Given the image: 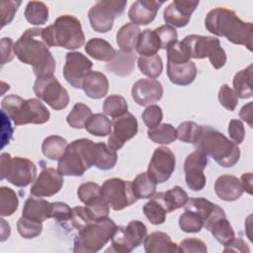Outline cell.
Instances as JSON below:
<instances>
[{
	"instance_id": "6da1fadb",
	"label": "cell",
	"mask_w": 253,
	"mask_h": 253,
	"mask_svg": "<svg viewBox=\"0 0 253 253\" xmlns=\"http://www.w3.org/2000/svg\"><path fill=\"white\" fill-rule=\"evenodd\" d=\"M42 30H26L14 44L15 55L23 63L32 65L37 77L53 76L55 70V59L42 39Z\"/></svg>"
},
{
	"instance_id": "7a4b0ae2",
	"label": "cell",
	"mask_w": 253,
	"mask_h": 253,
	"mask_svg": "<svg viewBox=\"0 0 253 253\" xmlns=\"http://www.w3.org/2000/svg\"><path fill=\"white\" fill-rule=\"evenodd\" d=\"M205 27L210 33L217 37H224L230 42L245 45L250 51L252 50V23L243 22L234 11L223 7L211 10L207 14Z\"/></svg>"
},
{
	"instance_id": "3957f363",
	"label": "cell",
	"mask_w": 253,
	"mask_h": 253,
	"mask_svg": "<svg viewBox=\"0 0 253 253\" xmlns=\"http://www.w3.org/2000/svg\"><path fill=\"white\" fill-rule=\"evenodd\" d=\"M193 144L196 150L211 156L218 165L224 168L233 167L240 158L238 145L210 126H201Z\"/></svg>"
},
{
	"instance_id": "277c9868",
	"label": "cell",
	"mask_w": 253,
	"mask_h": 253,
	"mask_svg": "<svg viewBox=\"0 0 253 253\" xmlns=\"http://www.w3.org/2000/svg\"><path fill=\"white\" fill-rule=\"evenodd\" d=\"M42 39L48 46H61L76 49L85 42L80 21L72 15H61L52 25L43 28Z\"/></svg>"
},
{
	"instance_id": "5b68a950",
	"label": "cell",
	"mask_w": 253,
	"mask_h": 253,
	"mask_svg": "<svg viewBox=\"0 0 253 253\" xmlns=\"http://www.w3.org/2000/svg\"><path fill=\"white\" fill-rule=\"evenodd\" d=\"M1 108L15 126L42 125L46 123L50 117L49 111L40 100L35 98L25 100L15 94L4 97Z\"/></svg>"
},
{
	"instance_id": "8992f818",
	"label": "cell",
	"mask_w": 253,
	"mask_h": 253,
	"mask_svg": "<svg viewBox=\"0 0 253 253\" xmlns=\"http://www.w3.org/2000/svg\"><path fill=\"white\" fill-rule=\"evenodd\" d=\"M94 145L88 138L72 141L58 159V172L62 176H82L94 165Z\"/></svg>"
},
{
	"instance_id": "52a82bcc",
	"label": "cell",
	"mask_w": 253,
	"mask_h": 253,
	"mask_svg": "<svg viewBox=\"0 0 253 253\" xmlns=\"http://www.w3.org/2000/svg\"><path fill=\"white\" fill-rule=\"evenodd\" d=\"M116 228L117 224L108 216L92 221L78 231L73 251L95 253L101 250L111 240Z\"/></svg>"
},
{
	"instance_id": "ba28073f",
	"label": "cell",
	"mask_w": 253,
	"mask_h": 253,
	"mask_svg": "<svg viewBox=\"0 0 253 253\" xmlns=\"http://www.w3.org/2000/svg\"><path fill=\"white\" fill-rule=\"evenodd\" d=\"M179 44L189 58L202 59L209 57L215 69L221 68L226 62V53L220 46L219 40L213 37L189 35Z\"/></svg>"
},
{
	"instance_id": "9c48e42d",
	"label": "cell",
	"mask_w": 253,
	"mask_h": 253,
	"mask_svg": "<svg viewBox=\"0 0 253 253\" xmlns=\"http://www.w3.org/2000/svg\"><path fill=\"white\" fill-rule=\"evenodd\" d=\"M0 179H6L16 187H27L36 179L37 167L28 158L11 157L9 153L3 152L0 156Z\"/></svg>"
},
{
	"instance_id": "30bf717a",
	"label": "cell",
	"mask_w": 253,
	"mask_h": 253,
	"mask_svg": "<svg viewBox=\"0 0 253 253\" xmlns=\"http://www.w3.org/2000/svg\"><path fill=\"white\" fill-rule=\"evenodd\" d=\"M147 235V227L140 220H131L126 226H117L107 250L117 253H129L138 247Z\"/></svg>"
},
{
	"instance_id": "8fae6325",
	"label": "cell",
	"mask_w": 253,
	"mask_h": 253,
	"mask_svg": "<svg viewBox=\"0 0 253 253\" xmlns=\"http://www.w3.org/2000/svg\"><path fill=\"white\" fill-rule=\"evenodd\" d=\"M126 6V1H98L88 12L92 29L98 33L110 32L113 28L114 20L124 13Z\"/></svg>"
},
{
	"instance_id": "7c38bea8",
	"label": "cell",
	"mask_w": 253,
	"mask_h": 253,
	"mask_svg": "<svg viewBox=\"0 0 253 253\" xmlns=\"http://www.w3.org/2000/svg\"><path fill=\"white\" fill-rule=\"evenodd\" d=\"M101 195L114 211H122L138 200L132 191L131 182L121 178L106 180L101 186Z\"/></svg>"
},
{
	"instance_id": "4fadbf2b",
	"label": "cell",
	"mask_w": 253,
	"mask_h": 253,
	"mask_svg": "<svg viewBox=\"0 0 253 253\" xmlns=\"http://www.w3.org/2000/svg\"><path fill=\"white\" fill-rule=\"evenodd\" d=\"M33 89L36 96L53 110H63L69 104L68 92L54 76L37 77Z\"/></svg>"
},
{
	"instance_id": "5bb4252c",
	"label": "cell",
	"mask_w": 253,
	"mask_h": 253,
	"mask_svg": "<svg viewBox=\"0 0 253 253\" xmlns=\"http://www.w3.org/2000/svg\"><path fill=\"white\" fill-rule=\"evenodd\" d=\"M176 159L172 150L165 146L156 148L147 168V174L156 183L166 182L175 170Z\"/></svg>"
},
{
	"instance_id": "9a60e30c",
	"label": "cell",
	"mask_w": 253,
	"mask_h": 253,
	"mask_svg": "<svg viewBox=\"0 0 253 253\" xmlns=\"http://www.w3.org/2000/svg\"><path fill=\"white\" fill-rule=\"evenodd\" d=\"M93 66L92 61L83 53L70 51L65 55L63 66L64 79L75 89H82V83Z\"/></svg>"
},
{
	"instance_id": "2e32d148",
	"label": "cell",
	"mask_w": 253,
	"mask_h": 253,
	"mask_svg": "<svg viewBox=\"0 0 253 253\" xmlns=\"http://www.w3.org/2000/svg\"><path fill=\"white\" fill-rule=\"evenodd\" d=\"M208 164V156L198 150L190 153L184 163L185 181L188 188L198 192L205 188L207 178L204 174V169Z\"/></svg>"
},
{
	"instance_id": "e0dca14e",
	"label": "cell",
	"mask_w": 253,
	"mask_h": 253,
	"mask_svg": "<svg viewBox=\"0 0 253 253\" xmlns=\"http://www.w3.org/2000/svg\"><path fill=\"white\" fill-rule=\"evenodd\" d=\"M113 130L108 138V146L117 151L121 149L126 140L131 139L138 130V125L135 117L126 113L124 116L114 120Z\"/></svg>"
},
{
	"instance_id": "ac0fdd59",
	"label": "cell",
	"mask_w": 253,
	"mask_h": 253,
	"mask_svg": "<svg viewBox=\"0 0 253 253\" xmlns=\"http://www.w3.org/2000/svg\"><path fill=\"white\" fill-rule=\"evenodd\" d=\"M63 182V176L58 170L46 167L42 170L39 177L32 185L30 193L34 197H51L61 190Z\"/></svg>"
},
{
	"instance_id": "d6986e66",
	"label": "cell",
	"mask_w": 253,
	"mask_h": 253,
	"mask_svg": "<svg viewBox=\"0 0 253 253\" xmlns=\"http://www.w3.org/2000/svg\"><path fill=\"white\" fill-rule=\"evenodd\" d=\"M131 96L137 105L142 107L150 106L162 98L163 87L156 79L142 78L132 85Z\"/></svg>"
},
{
	"instance_id": "ffe728a7",
	"label": "cell",
	"mask_w": 253,
	"mask_h": 253,
	"mask_svg": "<svg viewBox=\"0 0 253 253\" xmlns=\"http://www.w3.org/2000/svg\"><path fill=\"white\" fill-rule=\"evenodd\" d=\"M199 3V1L174 0L163 12V19L166 25H170L174 28L186 27Z\"/></svg>"
},
{
	"instance_id": "44dd1931",
	"label": "cell",
	"mask_w": 253,
	"mask_h": 253,
	"mask_svg": "<svg viewBox=\"0 0 253 253\" xmlns=\"http://www.w3.org/2000/svg\"><path fill=\"white\" fill-rule=\"evenodd\" d=\"M184 208L198 213L203 219L204 227L207 230H210L214 221L226 216L223 209L205 198H190Z\"/></svg>"
},
{
	"instance_id": "7402d4cb",
	"label": "cell",
	"mask_w": 253,
	"mask_h": 253,
	"mask_svg": "<svg viewBox=\"0 0 253 253\" xmlns=\"http://www.w3.org/2000/svg\"><path fill=\"white\" fill-rule=\"evenodd\" d=\"M164 1L138 0L131 4L128 10V18L135 26L148 25L156 17L160 6Z\"/></svg>"
},
{
	"instance_id": "603a6c76",
	"label": "cell",
	"mask_w": 253,
	"mask_h": 253,
	"mask_svg": "<svg viewBox=\"0 0 253 253\" xmlns=\"http://www.w3.org/2000/svg\"><path fill=\"white\" fill-rule=\"evenodd\" d=\"M167 76L173 84L187 86L196 79L197 66L191 60L167 61Z\"/></svg>"
},
{
	"instance_id": "cb8c5ba5",
	"label": "cell",
	"mask_w": 253,
	"mask_h": 253,
	"mask_svg": "<svg viewBox=\"0 0 253 253\" xmlns=\"http://www.w3.org/2000/svg\"><path fill=\"white\" fill-rule=\"evenodd\" d=\"M214 192L216 196L226 202L238 200L244 190L240 180L233 175H221L214 182Z\"/></svg>"
},
{
	"instance_id": "d4e9b609",
	"label": "cell",
	"mask_w": 253,
	"mask_h": 253,
	"mask_svg": "<svg viewBox=\"0 0 253 253\" xmlns=\"http://www.w3.org/2000/svg\"><path fill=\"white\" fill-rule=\"evenodd\" d=\"M51 203L47 202L44 199H41L40 197L34 198L29 197L23 207L22 216L42 222L47 218H51Z\"/></svg>"
},
{
	"instance_id": "484cf974",
	"label": "cell",
	"mask_w": 253,
	"mask_h": 253,
	"mask_svg": "<svg viewBox=\"0 0 253 253\" xmlns=\"http://www.w3.org/2000/svg\"><path fill=\"white\" fill-rule=\"evenodd\" d=\"M84 93L91 99L105 97L109 90V81L105 74L99 71H90L82 83Z\"/></svg>"
},
{
	"instance_id": "4316f807",
	"label": "cell",
	"mask_w": 253,
	"mask_h": 253,
	"mask_svg": "<svg viewBox=\"0 0 253 253\" xmlns=\"http://www.w3.org/2000/svg\"><path fill=\"white\" fill-rule=\"evenodd\" d=\"M144 250L147 253H174L178 252V245L171 240V237L162 231H154L145 236Z\"/></svg>"
},
{
	"instance_id": "83f0119b",
	"label": "cell",
	"mask_w": 253,
	"mask_h": 253,
	"mask_svg": "<svg viewBox=\"0 0 253 253\" xmlns=\"http://www.w3.org/2000/svg\"><path fill=\"white\" fill-rule=\"evenodd\" d=\"M135 54L133 51H125L120 49L116 52L115 57L107 63L106 68L116 75H129L134 68Z\"/></svg>"
},
{
	"instance_id": "f1b7e54d",
	"label": "cell",
	"mask_w": 253,
	"mask_h": 253,
	"mask_svg": "<svg viewBox=\"0 0 253 253\" xmlns=\"http://www.w3.org/2000/svg\"><path fill=\"white\" fill-rule=\"evenodd\" d=\"M153 196L161 202L167 212L184 207L189 200L188 194L179 186H175L166 192H159Z\"/></svg>"
},
{
	"instance_id": "f546056e",
	"label": "cell",
	"mask_w": 253,
	"mask_h": 253,
	"mask_svg": "<svg viewBox=\"0 0 253 253\" xmlns=\"http://www.w3.org/2000/svg\"><path fill=\"white\" fill-rule=\"evenodd\" d=\"M85 51L96 60L108 62L115 57L117 52L109 42L100 38L90 39L85 44Z\"/></svg>"
},
{
	"instance_id": "4dcf8cb0",
	"label": "cell",
	"mask_w": 253,
	"mask_h": 253,
	"mask_svg": "<svg viewBox=\"0 0 253 253\" xmlns=\"http://www.w3.org/2000/svg\"><path fill=\"white\" fill-rule=\"evenodd\" d=\"M140 34L141 31L138 26L126 23L117 33V44L122 50L132 51L136 47Z\"/></svg>"
},
{
	"instance_id": "1f68e13d",
	"label": "cell",
	"mask_w": 253,
	"mask_h": 253,
	"mask_svg": "<svg viewBox=\"0 0 253 253\" xmlns=\"http://www.w3.org/2000/svg\"><path fill=\"white\" fill-rule=\"evenodd\" d=\"M118 160L117 152L106 143L98 142L94 145V166L100 170L112 169Z\"/></svg>"
},
{
	"instance_id": "d6a6232c",
	"label": "cell",
	"mask_w": 253,
	"mask_h": 253,
	"mask_svg": "<svg viewBox=\"0 0 253 253\" xmlns=\"http://www.w3.org/2000/svg\"><path fill=\"white\" fill-rule=\"evenodd\" d=\"M233 87L238 98L248 99L252 97V64L235 73L233 77Z\"/></svg>"
},
{
	"instance_id": "836d02e7",
	"label": "cell",
	"mask_w": 253,
	"mask_h": 253,
	"mask_svg": "<svg viewBox=\"0 0 253 253\" xmlns=\"http://www.w3.org/2000/svg\"><path fill=\"white\" fill-rule=\"evenodd\" d=\"M136 51L142 56H151L157 54L160 49V43L154 31L146 29L141 32L136 43Z\"/></svg>"
},
{
	"instance_id": "e575fe53",
	"label": "cell",
	"mask_w": 253,
	"mask_h": 253,
	"mask_svg": "<svg viewBox=\"0 0 253 253\" xmlns=\"http://www.w3.org/2000/svg\"><path fill=\"white\" fill-rule=\"evenodd\" d=\"M84 128L95 136H106L111 134L113 124L104 114H92L86 122Z\"/></svg>"
},
{
	"instance_id": "d590c367",
	"label": "cell",
	"mask_w": 253,
	"mask_h": 253,
	"mask_svg": "<svg viewBox=\"0 0 253 253\" xmlns=\"http://www.w3.org/2000/svg\"><path fill=\"white\" fill-rule=\"evenodd\" d=\"M156 185L147 172L139 173L131 182L132 191L137 199H150L156 192Z\"/></svg>"
},
{
	"instance_id": "8d00e7d4",
	"label": "cell",
	"mask_w": 253,
	"mask_h": 253,
	"mask_svg": "<svg viewBox=\"0 0 253 253\" xmlns=\"http://www.w3.org/2000/svg\"><path fill=\"white\" fill-rule=\"evenodd\" d=\"M48 8L43 2L30 1L25 9L26 20L35 26H42L48 20Z\"/></svg>"
},
{
	"instance_id": "74e56055",
	"label": "cell",
	"mask_w": 253,
	"mask_h": 253,
	"mask_svg": "<svg viewBox=\"0 0 253 253\" xmlns=\"http://www.w3.org/2000/svg\"><path fill=\"white\" fill-rule=\"evenodd\" d=\"M68 143L65 138L59 135L47 136L42 144V150L45 157L50 160H58L64 153Z\"/></svg>"
},
{
	"instance_id": "f35d334b",
	"label": "cell",
	"mask_w": 253,
	"mask_h": 253,
	"mask_svg": "<svg viewBox=\"0 0 253 253\" xmlns=\"http://www.w3.org/2000/svg\"><path fill=\"white\" fill-rule=\"evenodd\" d=\"M137 66L142 74L152 79L159 77L163 70L162 59L158 54L151 56L140 55L137 59Z\"/></svg>"
},
{
	"instance_id": "ab89813d",
	"label": "cell",
	"mask_w": 253,
	"mask_h": 253,
	"mask_svg": "<svg viewBox=\"0 0 253 253\" xmlns=\"http://www.w3.org/2000/svg\"><path fill=\"white\" fill-rule=\"evenodd\" d=\"M147 136L155 143L169 144L177 139V131L172 125L162 124L154 128H148Z\"/></svg>"
},
{
	"instance_id": "60d3db41",
	"label": "cell",
	"mask_w": 253,
	"mask_h": 253,
	"mask_svg": "<svg viewBox=\"0 0 253 253\" xmlns=\"http://www.w3.org/2000/svg\"><path fill=\"white\" fill-rule=\"evenodd\" d=\"M103 111L105 115L117 119L127 113V103L121 95H110L104 101Z\"/></svg>"
},
{
	"instance_id": "b9f144b4",
	"label": "cell",
	"mask_w": 253,
	"mask_h": 253,
	"mask_svg": "<svg viewBox=\"0 0 253 253\" xmlns=\"http://www.w3.org/2000/svg\"><path fill=\"white\" fill-rule=\"evenodd\" d=\"M143 212L146 218L155 225L162 224L166 220L167 211L161 202L154 196L143 206Z\"/></svg>"
},
{
	"instance_id": "7bdbcfd3",
	"label": "cell",
	"mask_w": 253,
	"mask_h": 253,
	"mask_svg": "<svg viewBox=\"0 0 253 253\" xmlns=\"http://www.w3.org/2000/svg\"><path fill=\"white\" fill-rule=\"evenodd\" d=\"M91 115L92 111L87 105L83 103H76L71 112L68 114L66 122L72 128L81 129L85 126V124Z\"/></svg>"
},
{
	"instance_id": "ee69618b",
	"label": "cell",
	"mask_w": 253,
	"mask_h": 253,
	"mask_svg": "<svg viewBox=\"0 0 253 253\" xmlns=\"http://www.w3.org/2000/svg\"><path fill=\"white\" fill-rule=\"evenodd\" d=\"M19 200L15 191L8 187L0 188V215L2 217L12 215L18 209Z\"/></svg>"
},
{
	"instance_id": "f6af8a7d",
	"label": "cell",
	"mask_w": 253,
	"mask_h": 253,
	"mask_svg": "<svg viewBox=\"0 0 253 253\" xmlns=\"http://www.w3.org/2000/svg\"><path fill=\"white\" fill-rule=\"evenodd\" d=\"M209 231H211L212 236L222 245L228 243L235 237L234 230L229 221L227 220L226 216L220 217L219 219L214 221Z\"/></svg>"
},
{
	"instance_id": "bcb514c9",
	"label": "cell",
	"mask_w": 253,
	"mask_h": 253,
	"mask_svg": "<svg viewBox=\"0 0 253 253\" xmlns=\"http://www.w3.org/2000/svg\"><path fill=\"white\" fill-rule=\"evenodd\" d=\"M179 226L184 232L197 233L200 232L204 227V222L198 213L185 210L184 213H182L179 217Z\"/></svg>"
},
{
	"instance_id": "7dc6e473",
	"label": "cell",
	"mask_w": 253,
	"mask_h": 253,
	"mask_svg": "<svg viewBox=\"0 0 253 253\" xmlns=\"http://www.w3.org/2000/svg\"><path fill=\"white\" fill-rule=\"evenodd\" d=\"M17 229L20 235L26 239H32L39 236L42 231V222L35 221L24 216L17 222Z\"/></svg>"
},
{
	"instance_id": "c3c4849f",
	"label": "cell",
	"mask_w": 253,
	"mask_h": 253,
	"mask_svg": "<svg viewBox=\"0 0 253 253\" xmlns=\"http://www.w3.org/2000/svg\"><path fill=\"white\" fill-rule=\"evenodd\" d=\"M85 209L93 220L107 217L110 212V207L102 195L87 203L85 205Z\"/></svg>"
},
{
	"instance_id": "681fc988",
	"label": "cell",
	"mask_w": 253,
	"mask_h": 253,
	"mask_svg": "<svg viewBox=\"0 0 253 253\" xmlns=\"http://www.w3.org/2000/svg\"><path fill=\"white\" fill-rule=\"evenodd\" d=\"M153 31L159 40L160 48L162 49H167L178 40V34L176 29L170 25L160 26Z\"/></svg>"
},
{
	"instance_id": "f907efd6",
	"label": "cell",
	"mask_w": 253,
	"mask_h": 253,
	"mask_svg": "<svg viewBox=\"0 0 253 253\" xmlns=\"http://www.w3.org/2000/svg\"><path fill=\"white\" fill-rule=\"evenodd\" d=\"M200 128L201 126L194 122H183L176 129L177 138L186 143H193L200 131Z\"/></svg>"
},
{
	"instance_id": "816d5d0a",
	"label": "cell",
	"mask_w": 253,
	"mask_h": 253,
	"mask_svg": "<svg viewBox=\"0 0 253 253\" xmlns=\"http://www.w3.org/2000/svg\"><path fill=\"white\" fill-rule=\"evenodd\" d=\"M218 101L223 108L232 112L238 105V96L227 84H223L218 91Z\"/></svg>"
},
{
	"instance_id": "f5cc1de1",
	"label": "cell",
	"mask_w": 253,
	"mask_h": 253,
	"mask_svg": "<svg viewBox=\"0 0 253 253\" xmlns=\"http://www.w3.org/2000/svg\"><path fill=\"white\" fill-rule=\"evenodd\" d=\"M141 118L148 128H154L161 124L163 113L158 105H150L142 112Z\"/></svg>"
},
{
	"instance_id": "db71d44e",
	"label": "cell",
	"mask_w": 253,
	"mask_h": 253,
	"mask_svg": "<svg viewBox=\"0 0 253 253\" xmlns=\"http://www.w3.org/2000/svg\"><path fill=\"white\" fill-rule=\"evenodd\" d=\"M77 196L78 199L86 205L93 199L101 196V187L94 182L83 183L77 189Z\"/></svg>"
},
{
	"instance_id": "11a10c76",
	"label": "cell",
	"mask_w": 253,
	"mask_h": 253,
	"mask_svg": "<svg viewBox=\"0 0 253 253\" xmlns=\"http://www.w3.org/2000/svg\"><path fill=\"white\" fill-rule=\"evenodd\" d=\"M92 221H95V220H93L89 216L85 207H75L72 209V215L69 222L78 231L84 228L87 224L91 223Z\"/></svg>"
},
{
	"instance_id": "9f6ffc18",
	"label": "cell",
	"mask_w": 253,
	"mask_h": 253,
	"mask_svg": "<svg viewBox=\"0 0 253 253\" xmlns=\"http://www.w3.org/2000/svg\"><path fill=\"white\" fill-rule=\"evenodd\" d=\"M21 3H22L21 1H2L0 3L2 28L12 22Z\"/></svg>"
},
{
	"instance_id": "6f0895ef",
	"label": "cell",
	"mask_w": 253,
	"mask_h": 253,
	"mask_svg": "<svg viewBox=\"0 0 253 253\" xmlns=\"http://www.w3.org/2000/svg\"><path fill=\"white\" fill-rule=\"evenodd\" d=\"M208 248L206 243L198 238H187L180 242L178 245V252H198V253H207Z\"/></svg>"
},
{
	"instance_id": "680465c9",
	"label": "cell",
	"mask_w": 253,
	"mask_h": 253,
	"mask_svg": "<svg viewBox=\"0 0 253 253\" xmlns=\"http://www.w3.org/2000/svg\"><path fill=\"white\" fill-rule=\"evenodd\" d=\"M51 218H54L57 221H70L72 215V209L69 206L62 202L51 203Z\"/></svg>"
},
{
	"instance_id": "91938a15",
	"label": "cell",
	"mask_w": 253,
	"mask_h": 253,
	"mask_svg": "<svg viewBox=\"0 0 253 253\" xmlns=\"http://www.w3.org/2000/svg\"><path fill=\"white\" fill-rule=\"evenodd\" d=\"M228 134L230 138L236 144H239L243 141L245 137V128L244 125L239 120H231L228 125Z\"/></svg>"
},
{
	"instance_id": "94428289",
	"label": "cell",
	"mask_w": 253,
	"mask_h": 253,
	"mask_svg": "<svg viewBox=\"0 0 253 253\" xmlns=\"http://www.w3.org/2000/svg\"><path fill=\"white\" fill-rule=\"evenodd\" d=\"M14 42L11 38H3L1 40V64L10 62L15 55Z\"/></svg>"
},
{
	"instance_id": "6125c7cd",
	"label": "cell",
	"mask_w": 253,
	"mask_h": 253,
	"mask_svg": "<svg viewBox=\"0 0 253 253\" xmlns=\"http://www.w3.org/2000/svg\"><path fill=\"white\" fill-rule=\"evenodd\" d=\"M224 252L233 251V252H249L247 244L241 238H233L228 243L224 244Z\"/></svg>"
},
{
	"instance_id": "be15d7a7",
	"label": "cell",
	"mask_w": 253,
	"mask_h": 253,
	"mask_svg": "<svg viewBox=\"0 0 253 253\" xmlns=\"http://www.w3.org/2000/svg\"><path fill=\"white\" fill-rule=\"evenodd\" d=\"M252 102H249L248 104L244 105L239 112V117L246 122L250 127H252Z\"/></svg>"
},
{
	"instance_id": "e7e4bbea",
	"label": "cell",
	"mask_w": 253,
	"mask_h": 253,
	"mask_svg": "<svg viewBox=\"0 0 253 253\" xmlns=\"http://www.w3.org/2000/svg\"><path fill=\"white\" fill-rule=\"evenodd\" d=\"M240 183L244 191H246L249 195L252 194V173H244L241 176Z\"/></svg>"
},
{
	"instance_id": "03108f58",
	"label": "cell",
	"mask_w": 253,
	"mask_h": 253,
	"mask_svg": "<svg viewBox=\"0 0 253 253\" xmlns=\"http://www.w3.org/2000/svg\"><path fill=\"white\" fill-rule=\"evenodd\" d=\"M1 227H2V230H1V241L3 242L10 235V225L6 222V220L1 219Z\"/></svg>"
}]
</instances>
